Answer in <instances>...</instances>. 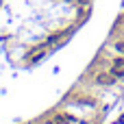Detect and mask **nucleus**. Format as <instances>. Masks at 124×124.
<instances>
[{
	"label": "nucleus",
	"mask_w": 124,
	"mask_h": 124,
	"mask_svg": "<svg viewBox=\"0 0 124 124\" xmlns=\"http://www.w3.org/2000/svg\"><path fill=\"white\" fill-rule=\"evenodd\" d=\"M72 122H76V118H72L68 113H57L52 120H48L46 124H72Z\"/></svg>",
	"instance_id": "f257e3e1"
},
{
	"label": "nucleus",
	"mask_w": 124,
	"mask_h": 124,
	"mask_svg": "<svg viewBox=\"0 0 124 124\" xmlns=\"http://www.w3.org/2000/svg\"><path fill=\"white\" fill-rule=\"evenodd\" d=\"M113 78H116L113 74H111V76H109V74H100V76L96 78V83H98V85H111V83H113Z\"/></svg>",
	"instance_id": "7ed1b4c3"
},
{
	"label": "nucleus",
	"mask_w": 124,
	"mask_h": 124,
	"mask_svg": "<svg viewBox=\"0 0 124 124\" xmlns=\"http://www.w3.org/2000/svg\"><path fill=\"white\" fill-rule=\"evenodd\" d=\"M111 74H113L116 78H122V76H124V59H118V61H113Z\"/></svg>",
	"instance_id": "f03ea898"
},
{
	"label": "nucleus",
	"mask_w": 124,
	"mask_h": 124,
	"mask_svg": "<svg viewBox=\"0 0 124 124\" xmlns=\"http://www.w3.org/2000/svg\"><path fill=\"white\" fill-rule=\"evenodd\" d=\"M113 48H116L118 52H122V54H124V41H118V44H116Z\"/></svg>",
	"instance_id": "20e7f679"
}]
</instances>
